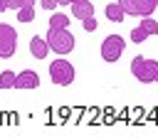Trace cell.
<instances>
[{
    "instance_id": "6da1fadb",
    "label": "cell",
    "mask_w": 158,
    "mask_h": 138,
    "mask_svg": "<svg viewBox=\"0 0 158 138\" xmlns=\"http://www.w3.org/2000/svg\"><path fill=\"white\" fill-rule=\"evenodd\" d=\"M44 39L49 44V52H54L57 57H64V54H69L74 49V34L69 32V27H62V30L49 27V32H47Z\"/></svg>"
},
{
    "instance_id": "7a4b0ae2",
    "label": "cell",
    "mask_w": 158,
    "mask_h": 138,
    "mask_svg": "<svg viewBox=\"0 0 158 138\" xmlns=\"http://www.w3.org/2000/svg\"><path fill=\"white\" fill-rule=\"evenodd\" d=\"M131 74H133L141 84H156V81H158V62L138 54V57L131 59Z\"/></svg>"
},
{
    "instance_id": "3957f363",
    "label": "cell",
    "mask_w": 158,
    "mask_h": 138,
    "mask_svg": "<svg viewBox=\"0 0 158 138\" xmlns=\"http://www.w3.org/2000/svg\"><path fill=\"white\" fill-rule=\"evenodd\" d=\"M49 79L52 84L57 86H69L74 81V64L67 62L64 57H57L52 64H49Z\"/></svg>"
},
{
    "instance_id": "277c9868",
    "label": "cell",
    "mask_w": 158,
    "mask_h": 138,
    "mask_svg": "<svg viewBox=\"0 0 158 138\" xmlns=\"http://www.w3.org/2000/svg\"><path fill=\"white\" fill-rule=\"evenodd\" d=\"M123 49H126V39L121 37V34H109V37H104V42H101V47H99V52H101V59L104 62H118L121 59V54H123Z\"/></svg>"
},
{
    "instance_id": "5b68a950",
    "label": "cell",
    "mask_w": 158,
    "mask_h": 138,
    "mask_svg": "<svg viewBox=\"0 0 158 138\" xmlns=\"http://www.w3.org/2000/svg\"><path fill=\"white\" fill-rule=\"evenodd\" d=\"M17 49V30L12 25L0 22V59H10Z\"/></svg>"
},
{
    "instance_id": "8992f818",
    "label": "cell",
    "mask_w": 158,
    "mask_h": 138,
    "mask_svg": "<svg viewBox=\"0 0 158 138\" xmlns=\"http://www.w3.org/2000/svg\"><path fill=\"white\" fill-rule=\"evenodd\" d=\"M118 5L123 7L126 15L133 17H148L156 12V0H118Z\"/></svg>"
},
{
    "instance_id": "52a82bcc",
    "label": "cell",
    "mask_w": 158,
    "mask_h": 138,
    "mask_svg": "<svg viewBox=\"0 0 158 138\" xmlns=\"http://www.w3.org/2000/svg\"><path fill=\"white\" fill-rule=\"evenodd\" d=\"M153 34H158V22L148 15V17H143V22H141L138 27H133V30H131V42L141 44V42H146V39H148V37H153Z\"/></svg>"
},
{
    "instance_id": "ba28073f",
    "label": "cell",
    "mask_w": 158,
    "mask_h": 138,
    "mask_svg": "<svg viewBox=\"0 0 158 138\" xmlns=\"http://www.w3.org/2000/svg\"><path fill=\"white\" fill-rule=\"evenodd\" d=\"M12 89H40V74L35 69H22L15 76V86Z\"/></svg>"
},
{
    "instance_id": "9c48e42d",
    "label": "cell",
    "mask_w": 158,
    "mask_h": 138,
    "mask_svg": "<svg viewBox=\"0 0 158 138\" xmlns=\"http://www.w3.org/2000/svg\"><path fill=\"white\" fill-rule=\"evenodd\" d=\"M69 7H72V17H77L79 22L94 15V5H91V0H74Z\"/></svg>"
},
{
    "instance_id": "30bf717a",
    "label": "cell",
    "mask_w": 158,
    "mask_h": 138,
    "mask_svg": "<svg viewBox=\"0 0 158 138\" xmlns=\"http://www.w3.org/2000/svg\"><path fill=\"white\" fill-rule=\"evenodd\" d=\"M30 54H32L35 59H44V57L49 54V44H47V39L40 37V34H35V37L30 39Z\"/></svg>"
},
{
    "instance_id": "8fae6325",
    "label": "cell",
    "mask_w": 158,
    "mask_h": 138,
    "mask_svg": "<svg viewBox=\"0 0 158 138\" xmlns=\"http://www.w3.org/2000/svg\"><path fill=\"white\" fill-rule=\"evenodd\" d=\"M104 15H106L109 22H123V17H126V12H123V7L118 2H109L104 7Z\"/></svg>"
},
{
    "instance_id": "7c38bea8",
    "label": "cell",
    "mask_w": 158,
    "mask_h": 138,
    "mask_svg": "<svg viewBox=\"0 0 158 138\" xmlns=\"http://www.w3.org/2000/svg\"><path fill=\"white\" fill-rule=\"evenodd\" d=\"M49 27H54V30L69 27V15H64V12H52V15H49Z\"/></svg>"
},
{
    "instance_id": "4fadbf2b",
    "label": "cell",
    "mask_w": 158,
    "mask_h": 138,
    "mask_svg": "<svg viewBox=\"0 0 158 138\" xmlns=\"http://www.w3.org/2000/svg\"><path fill=\"white\" fill-rule=\"evenodd\" d=\"M15 76H17V74H15L12 69H5V71L0 74V89H12V86H15Z\"/></svg>"
},
{
    "instance_id": "5bb4252c",
    "label": "cell",
    "mask_w": 158,
    "mask_h": 138,
    "mask_svg": "<svg viewBox=\"0 0 158 138\" xmlns=\"http://www.w3.org/2000/svg\"><path fill=\"white\" fill-rule=\"evenodd\" d=\"M22 7H35V0H7V10H22Z\"/></svg>"
},
{
    "instance_id": "9a60e30c",
    "label": "cell",
    "mask_w": 158,
    "mask_h": 138,
    "mask_svg": "<svg viewBox=\"0 0 158 138\" xmlns=\"http://www.w3.org/2000/svg\"><path fill=\"white\" fill-rule=\"evenodd\" d=\"M17 20H20V22H32V20H35V7H22V10H17Z\"/></svg>"
},
{
    "instance_id": "2e32d148",
    "label": "cell",
    "mask_w": 158,
    "mask_h": 138,
    "mask_svg": "<svg viewBox=\"0 0 158 138\" xmlns=\"http://www.w3.org/2000/svg\"><path fill=\"white\" fill-rule=\"evenodd\" d=\"M81 25H84V30H86V32H94V30L99 27V25H96V20H94V15H91V17H86V20H81Z\"/></svg>"
},
{
    "instance_id": "e0dca14e",
    "label": "cell",
    "mask_w": 158,
    "mask_h": 138,
    "mask_svg": "<svg viewBox=\"0 0 158 138\" xmlns=\"http://www.w3.org/2000/svg\"><path fill=\"white\" fill-rule=\"evenodd\" d=\"M40 5H42V10H54V7H59V2H57V0H42Z\"/></svg>"
},
{
    "instance_id": "ac0fdd59",
    "label": "cell",
    "mask_w": 158,
    "mask_h": 138,
    "mask_svg": "<svg viewBox=\"0 0 158 138\" xmlns=\"http://www.w3.org/2000/svg\"><path fill=\"white\" fill-rule=\"evenodd\" d=\"M2 10H7V0H0V12Z\"/></svg>"
},
{
    "instance_id": "d6986e66",
    "label": "cell",
    "mask_w": 158,
    "mask_h": 138,
    "mask_svg": "<svg viewBox=\"0 0 158 138\" xmlns=\"http://www.w3.org/2000/svg\"><path fill=\"white\" fill-rule=\"evenodd\" d=\"M57 2H59V5H72L74 0H57Z\"/></svg>"
},
{
    "instance_id": "ffe728a7",
    "label": "cell",
    "mask_w": 158,
    "mask_h": 138,
    "mask_svg": "<svg viewBox=\"0 0 158 138\" xmlns=\"http://www.w3.org/2000/svg\"><path fill=\"white\" fill-rule=\"evenodd\" d=\"M156 10H158V0H156Z\"/></svg>"
}]
</instances>
